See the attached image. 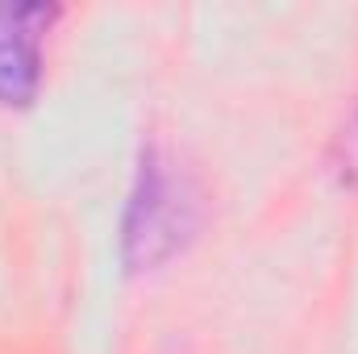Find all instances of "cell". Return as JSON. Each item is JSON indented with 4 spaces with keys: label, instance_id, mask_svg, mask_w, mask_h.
Masks as SVG:
<instances>
[{
    "label": "cell",
    "instance_id": "3957f363",
    "mask_svg": "<svg viewBox=\"0 0 358 354\" xmlns=\"http://www.w3.org/2000/svg\"><path fill=\"white\" fill-rule=\"evenodd\" d=\"M329 167L342 187H358V104L346 113L342 129L334 134V150H329Z\"/></svg>",
    "mask_w": 358,
    "mask_h": 354
},
{
    "label": "cell",
    "instance_id": "7a4b0ae2",
    "mask_svg": "<svg viewBox=\"0 0 358 354\" xmlns=\"http://www.w3.org/2000/svg\"><path fill=\"white\" fill-rule=\"evenodd\" d=\"M59 21L55 4L0 0V108H29L46 76V34Z\"/></svg>",
    "mask_w": 358,
    "mask_h": 354
},
{
    "label": "cell",
    "instance_id": "6da1fadb",
    "mask_svg": "<svg viewBox=\"0 0 358 354\" xmlns=\"http://www.w3.org/2000/svg\"><path fill=\"white\" fill-rule=\"evenodd\" d=\"M196 229H200V196H196L192 179L159 146H146L138 159L125 217H121L125 271L163 267L196 238Z\"/></svg>",
    "mask_w": 358,
    "mask_h": 354
}]
</instances>
